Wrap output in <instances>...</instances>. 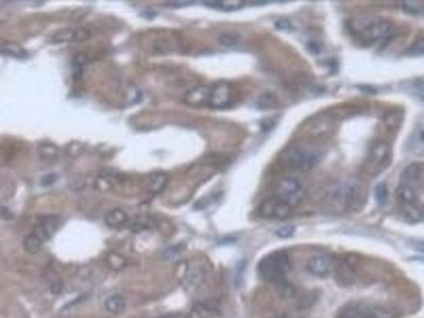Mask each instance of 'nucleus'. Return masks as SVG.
Instances as JSON below:
<instances>
[{"instance_id": "f3484780", "label": "nucleus", "mask_w": 424, "mask_h": 318, "mask_svg": "<svg viewBox=\"0 0 424 318\" xmlns=\"http://www.w3.org/2000/svg\"><path fill=\"white\" fill-rule=\"evenodd\" d=\"M128 221V217L126 212L119 208L110 210L105 217V223L110 226V227H117L125 224Z\"/></svg>"}, {"instance_id": "20e7f679", "label": "nucleus", "mask_w": 424, "mask_h": 318, "mask_svg": "<svg viewBox=\"0 0 424 318\" xmlns=\"http://www.w3.org/2000/svg\"><path fill=\"white\" fill-rule=\"evenodd\" d=\"M292 263L285 250H276L263 257L258 264L260 276L270 282L279 283L291 272Z\"/></svg>"}, {"instance_id": "6e6552de", "label": "nucleus", "mask_w": 424, "mask_h": 318, "mask_svg": "<svg viewBox=\"0 0 424 318\" xmlns=\"http://www.w3.org/2000/svg\"><path fill=\"white\" fill-rule=\"evenodd\" d=\"M328 199L343 209L355 208L362 200V189L358 183H343L332 189Z\"/></svg>"}, {"instance_id": "423d86ee", "label": "nucleus", "mask_w": 424, "mask_h": 318, "mask_svg": "<svg viewBox=\"0 0 424 318\" xmlns=\"http://www.w3.org/2000/svg\"><path fill=\"white\" fill-rule=\"evenodd\" d=\"M392 152L385 140H373L368 146L365 167L371 175H378L390 166Z\"/></svg>"}, {"instance_id": "aec40b11", "label": "nucleus", "mask_w": 424, "mask_h": 318, "mask_svg": "<svg viewBox=\"0 0 424 318\" xmlns=\"http://www.w3.org/2000/svg\"><path fill=\"white\" fill-rule=\"evenodd\" d=\"M167 176L163 173H155L150 177V188L152 191L161 192L167 185Z\"/></svg>"}, {"instance_id": "6ab92c4d", "label": "nucleus", "mask_w": 424, "mask_h": 318, "mask_svg": "<svg viewBox=\"0 0 424 318\" xmlns=\"http://www.w3.org/2000/svg\"><path fill=\"white\" fill-rule=\"evenodd\" d=\"M0 52L20 59L27 57V52L24 51V49H22L20 45L15 44V42H9V41L3 42V44L0 46Z\"/></svg>"}, {"instance_id": "2f4dec72", "label": "nucleus", "mask_w": 424, "mask_h": 318, "mask_svg": "<svg viewBox=\"0 0 424 318\" xmlns=\"http://www.w3.org/2000/svg\"><path fill=\"white\" fill-rule=\"evenodd\" d=\"M194 1H171L168 2V5H172V7H183V5L193 4Z\"/></svg>"}, {"instance_id": "39448f33", "label": "nucleus", "mask_w": 424, "mask_h": 318, "mask_svg": "<svg viewBox=\"0 0 424 318\" xmlns=\"http://www.w3.org/2000/svg\"><path fill=\"white\" fill-rule=\"evenodd\" d=\"M62 224V219L57 216H46L40 219L30 236L23 241V247L30 254H35L44 243L53 237Z\"/></svg>"}, {"instance_id": "a211bd4d", "label": "nucleus", "mask_w": 424, "mask_h": 318, "mask_svg": "<svg viewBox=\"0 0 424 318\" xmlns=\"http://www.w3.org/2000/svg\"><path fill=\"white\" fill-rule=\"evenodd\" d=\"M202 3L207 5V7L225 11V12L240 10L242 9L245 4L244 1H238V0H235V1H202Z\"/></svg>"}, {"instance_id": "9d476101", "label": "nucleus", "mask_w": 424, "mask_h": 318, "mask_svg": "<svg viewBox=\"0 0 424 318\" xmlns=\"http://www.w3.org/2000/svg\"><path fill=\"white\" fill-rule=\"evenodd\" d=\"M293 208L282 203L277 199H269L262 201L259 207V213L265 219H284L292 215Z\"/></svg>"}, {"instance_id": "f03ea898", "label": "nucleus", "mask_w": 424, "mask_h": 318, "mask_svg": "<svg viewBox=\"0 0 424 318\" xmlns=\"http://www.w3.org/2000/svg\"><path fill=\"white\" fill-rule=\"evenodd\" d=\"M350 35L362 41L364 45L376 44L386 39L392 32V24L379 17L360 16L354 17L347 22Z\"/></svg>"}, {"instance_id": "9b49d317", "label": "nucleus", "mask_w": 424, "mask_h": 318, "mask_svg": "<svg viewBox=\"0 0 424 318\" xmlns=\"http://www.w3.org/2000/svg\"><path fill=\"white\" fill-rule=\"evenodd\" d=\"M424 168L422 162H414L405 168L400 177L401 185L423 191Z\"/></svg>"}, {"instance_id": "4468645a", "label": "nucleus", "mask_w": 424, "mask_h": 318, "mask_svg": "<svg viewBox=\"0 0 424 318\" xmlns=\"http://www.w3.org/2000/svg\"><path fill=\"white\" fill-rule=\"evenodd\" d=\"M89 34L85 30H73V29H64L53 33L49 36V42L54 45L64 44V42L71 41H82L88 39Z\"/></svg>"}, {"instance_id": "c756f323", "label": "nucleus", "mask_w": 424, "mask_h": 318, "mask_svg": "<svg viewBox=\"0 0 424 318\" xmlns=\"http://www.w3.org/2000/svg\"><path fill=\"white\" fill-rule=\"evenodd\" d=\"M275 26H276V28L279 29V30H292L293 29V26H292L291 21L290 20H277V21H276Z\"/></svg>"}, {"instance_id": "4be33fe9", "label": "nucleus", "mask_w": 424, "mask_h": 318, "mask_svg": "<svg viewBox=\"0 0 424 318\" xmlns=\"http://www.w3.org/2000/svg\"><path fill=\"white\" fill-rule=\"evenodd\" d=\"M374 197H376L377 203L380 205H384L388 198V189H387L386 183L380 182L379 185L374 188Z\"/></svg>"}, {"instance_id": "5701e85b", "label": "nucleus", "mask_w": 424, "mask_h": 318, "mask_svg": "<svg viewBox=\"0 0 424 318\" xmlns=\"http://www.w3.org/2000/svg\"><path fill=\"white\" fill-rule=\"evenodd\" d=\"M404 12L411 15H422L423 14V4L418 1H404L402 3Z\"/></svg>"}, {"instance_id": "ddd939ff", "label": "nucleus", "mask_w": 424, "mask_h": 318, "mask_svg": "<svg viewBox=\"0 0 424 318\" xmlns=\"http://www.w3.org/2000/svg\"><path fill=\"white\" fill-rule=\"evenodd\" d=\"M395 198L397 203L402 207L422 205V191L401 183L396 189Z\"/></svg>"}, {"instance_id": "473e14b6", "label": "nucleus", "mask_w": 424, "mask_h": 318, "mask_svg": "<svg viewBox=\"0 0 424 318\" xmlns=\"http://www.w3.org/2000/svg\"><path fill=\"white\" fill-rule=\"evenodd\" d=\"M152 13H155V12H153V11H146V12H143L142 15L143 17H145V18H147V20H153V18H154L156 15H152Z\"/></svg>"}, {"instance_id": "dca6fc26", "label": "nucleus", "mask_w": 424, "mask_h": 318, "mask_svg": "<svg viewBox=\"0 0 424 318\" xmlns=\"http://www.w3.org/2000/svg\"><path fill=\"white\" fill-rule=\"evenodd\" d=\"M402 215L405 221L410 224L420 223L423 219V208L422 205H414L403 207Z\"/></svg>"}, {"instance_id": "cd10ccee", "label": "nucleus", "mask_w": 424, "mask_h": 318, "mask_svg": "<svg viewBox=\"0 0 424 318\" xmlns=\"http://www.w3.org/2000/svg\"><path fill=\"white\" fill-rule=\"evenodd\" d=\"M58 180V175L55 174V173H49V174H46L45 176H42L41 177V180H40V185L42 186V187H49V186H52L53 183Z\"/></svg>"}, {"instance_id": "c85d7f7f", "label": "nucleus", "mask_w": 424, "mask_h": 318, "mask_svg": "<svg viewBox=\"0 0 424 318\" xmlns=\"http://www.w3.org/2000/svg\"><path fill=\"white\" fill-rule=\"evenodd\" d=\"M276 125V120L272 119V118H266L262 120L261 122V128L264 133H268L273 130Z\"/></svg>"}, {"instance_id": "7ed1b4c3", "label": "nucleus", "mask_w": 424, "mask_h": 318, "mask_svg": "<svg viewBox=\"0 0 424 318\" xmlns=\"http://www.w3.org/2000/svg\"><path fill=\"white\" fill-rule=\"evenodd\" d=\"M319 152L309 145H292L280 155L281 163L295 171H310L321 161Z\"/></svg>"}, {"instance_id": "393cba45", "label": "nucleus", "mask_w": 424, "mask_h": 318, "mask_svg": "<svg viewBox=\"0 0 424 318\" xmlns=\"http://www.w3.org/2000/svg\"><path fill=\"white\" fill-rule=\"evenodd\" d=\"M295 234V227L293 225H285L275 231V235L280 238H287L293 237Z\"/></svg>"}, {"instance_id": "bb28decb", "label": "nucleus", "mask_w": 424, "mask_h": 318, "mask_svg": "<svg viewBox=\"0 0 424 318\" xmlns=\"http://www.w3.org/2000/svg\"><path fill=\"white\" fill-rule=\"evenodd\" d=\"M220 41L225 46H233L238 41V36L231 33H227L221 36Z\"/></svg>"}, {"instance_id": "0eeeda50", "label": "nucleus", "mask_w": 424, "mask_h": 318, "mask_svg": "<svg viewBox=\"0 0 424 318\" xmlns=\"http://www.w3.org/2000/svg\"><path fill=\"white\" fill-rule=\"evenodd\" d=\"M304 194V189L297 179H292V177H285V179L279 180L276 185L274 198L293 208L303 201Z\"/></svg>"}, {"instance_id": "7c9ffc66", "label": "nucleus", "mask_w": 424, "mask_h": 318, "mask_svg": "<svg viewBox=\"0 0 424 318\" xmlns=\"http://www.w3.org/2000/svg\"><path fill=\"white\" fill-rule=\"evenodd\" d=\"M63 290V284L62 282H53L52 286H51V292L53 294H60L61 292Z\"/></svg>"}, {"instance_id": "a878e982", "label": "nucleus", "mask_w": 424, "mask_h": 318, "mask_svg": "<svg viewBox=\"0 0 424 318\" xmlns=\"http://www.w3.org/2000/svg\"><path fill=\"white\" fill-rule=\"evenodd\" d=\"M424 50V41L423 39L420 38L418 40H416L410 48L406 51V53L410 54V56H422Z\"/></svg>"}, {"instance_id": "b1692460", "label": "nucleus", "mask_w": 424, "mask_h": 318, "mask_svg": "<svg viewBox=\"0 0 424 318\" xmlns=\"http://www.w3.org/2000/svg\"><path fill=\"white\" fill-rule=\"evenodd\" d=\"M258 104H259L260 107L262 108H270V107H274L276 104H277V99H276V97L272 94H265L260 98Z\"/></svg>"}, {"instance_id": "1a4fd4ad", "label": "nucleus", "mask_w": 424, "mask_h": 318, "mask_svg": "<svg viewBox=\"0 0 424 318\" xmlns=\"http://www.w3.org/2000/svg\"><path fill=\"white\" fill-rule=\"evenodd\" d=\"M340 318H390L388 311L365 303H350L340 311Z\"/></svg>"}, {"instance_id": "2eb2a0df", "label": "nucleus", "mask_w": 424, "mask_h": 318, "mask_svg": "<svg viewBox=\"0 0 424 318\" xmlns=\"http://www.w3.org/2000/svg\"><path fill=\"white\" fill-rule=\"evenodd\" d=\"M105 309L114 315L122 314L126 309V302L124 297L121 295H113L106 299Z\"/></svg>"}, {"instance_id": "f257e3e1", "label": "nucleus", "mask_w": 424, "mask_h": 318, "mask_svg": "<svg viewBox=\"0 0 424 318\" xmlns=\"http://www.w3.org/2000/svg\"><path fill=\"white\" fill-rule=\"evenodd\" d=\"M233 99L232 89L225 82H216L209 85H200L186 94L185 102L191 106H207L212 108H225L231 105Z\"/></svg>"}, {"instance_id": "f8f14e48", "label": "nucleus", "mask_w": 424, "mask_h": 318, "mask_svg": "<svg viewBox=\"0 0 424 318\" xmlns=\"http://www.w3.org/2000/svg\"><path fill=\"white\" fill-rule=\"evenodd\" d=\"M306 270L317 277H324L331 272L333 259L328 254H315L306 261Z\"/></svg>"}, {"instance_id": "412c9836", "label": "nucleus", "mask_w": 424, "mask_h": 318, "mask_svg": "<svg viewBox=\"0 0 424 318\" xmlns=\"http://www.w3.org/2000/svg\"><path fill=\"white\" fill-rule=\"evenodd\" d=\"M87 65V58L84 53H78L73 60V75L76 78L80 77L83 73Z\"/></svg>"}]
</instances>
